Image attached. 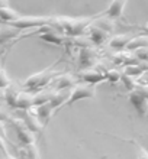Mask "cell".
Here are the masks:
<instances>
[{
    "label": "cell",
    "mask_w": 148,
    "mask_h": 159,
    "mask_svg": "<svg viewBox=\"0 0 148 159\" xmlns=\"http://www.w3.org/2000/svg\"><path fill=\"white\" fill-rule=\"evenodd\" d=\"M93 17H68V16H58L54 17V20L51 25L58 28L61 32L67 35V36H79L83 35L86 30L89 29Z\"/></svg>",
    "instance_id": "obj_1"
},
{
    "label": "cell",
    "mask_w": 148,
    "mask_h": 159,
    "mask_svg": "<svg viewBox=\"0 0 148 159\" xmlns=\"http://www.w3.org/2000/svg\"><path fill=\"white\" fill-rule=\"evenodd\" d=\"M54 20L52 16H19L15 20L7 22V25L22 29H31V28H42L45 25H51Z\"/></svg>",
    "instance_id": "obj_2"
},
{
    "label": "cell",
    "mask_w": 148,
    "mask_h": 159,
    "mask_svg": "<svg viewBox=\"0 0 148 159\" xmlns=\"http://www.w3.org/2000/svg\"><path fill=\"white\" fill-rule=\"evenodd\" d=\"M94 94H96L94 84H90V83L77 84V85L73 87L71 94H70L67 103H65L64 106H71V104H74L76 101L83 100V98H93Z\"/></svg>",
    "instance_id": "obj_3"
},
{
    "label": "cell",
    "mask_w": 148,
    "mask_h": 159,
    "mask_svg": "<svg viewBox=\"0 0 148 159\" xmlns=\"http://www.w3.org/2000/svg\"><path fill=\"white\" fill-rule=\"evenodd\" d=\"M38 35L42 41L48 42V43H52V45H63L65 42V39H67V35L64 32H61L58 28H55L54 25L42 26Z\"/></svg>",
    "instance_id": "obj_4"
},
{
    "label": "cell",
    "mask_w": 148,
    "mask_h": 159,
    "mask_svg": "<svg viewBox=\"0 0 148 159\" xmlns=\"http://www.w3.org/2000/svg\"><path fill=\"white\" fill-rule=\"evenodd\" d=\"M58 75V72H54L52 70H44V71L38 72V74H34V75H31L29 78L26 80L23 85L26 88H38V87H42L45 84H48L52 78Z\"/></svg>",
    "instance_id": "obj_5"
},
{
    "label": "cell",
    "mask_w": 148,
    "mask_h": 159,
    "mask_svg": "<svg viewBox=\"0 0 148 159\" xmlns=\"http://www.w3.org/2000/svg\"><path fill=\"white\" fill-rule=\"evenodd\" d=\"M13 126H15V130H16L17 139H19L23 145H29V143L35 142V132H32V130L26 126L23 119L13 120Z\"/></svg>",
    "instance_id": "obj_6"
},
{
    "label": "cell",
    "mask_w": 148,
    "mask_h": 159,
    "mask_svg": "<svg viewBox=\"0 0 148 159\" xmlns=\"http://www.w3.org/2000/svg\"><path fill=\"white\" fill-rule=\"evenodd\" d=\"M96 59H98V52L92 48V46H83L80 48L79 52V62L81 68H92L96 65Z\"/></svg>",
    "instance_id": "obj_7"
},
{
    "label": "cell",
    "mask_w": 148,
    "mask_h": 159,
    "mask_svg": "<svg viewBox=\"0 0 148 159\" xmlns=\"http://www.w3.org/2000/svg\"><path fill=\"white\" fill-rule=\"evenodd\" d=\"M129 101L132 103V106L135 107L136 113L140 114L141 117L147 116L148 113V98H145L142 94L136 91V90H132L129 91Z\"/></svg>",
    "instance_id": "obj_8"
},
{
    "label": "cell",
    "mask_w": 148,
    "mask_h": 159,
    "mask_svg": "<svg viewBox=\"0 0 148 159\" xmlns=\"http://www.w3.org/2000/svg\"><path fill=\"white\" fill-rule=\"evenodd\" d=\"M80 77L84 80L86 83H90V84H98L105 81L106 78V74L102 72L100 70H98L96 67H92V68H83V71L80 72Z\"/></svg>",
    "instance_id": "obj_9"
},
{
    "label": "cell",
    "mask_w": 148,
    "mask_h": 159,
    "mask_svg": "<svg viewBox=\"0 0 148 159\" xmlns=\"http://www.w3.org/2000/svg\"><path fill=\"white\" fill-rule=\"evenodd\" d=\"M89 36L92 38V41L96 43V45H103L106 41H107V38H109V32L106 29H103V28H100L99 25H92L89 26Z\"/></svg>",
    "instance_id": "obj_10"
},
{
    "label": "cell",
    "mask_w": 148,
    "mask_h": 159,
    "mask_svg": "<svg viewBox=\"0 0 148 159\" xmlns=\"http://www.w3.org/2000/svg\"><path fill=\"white\" fill-rule=\"evenodd\" d=\"M77 85V77L73 74H61L55 77L54 88L55 90H64V88H73Z\"/></svg>",
    "instance_id": "obj_11"
},
{
    "label": "cell",
    "mask_w": 148,
    "mask_h": 159,
    "mask_svg": "<svg viewBox=\"0 0 148 159\" xmlns=\"http://www.w3.org/2000/svg\"><path fill=\"white\" fill-rule=\"evenodd\" d=\"M127 2L128 0H112L109 4V7L106 9L105 16L112 17V19H119V17L122 16Z\"/></svg>",
    "instance_id": "obj_12"
},
{
    "label": "cell",
    "mask_w": 148,
    "mask_h": 159,
    "mask_svg": "<svg viewBox=\"0 0 148 159\" xmlns=\"http://www.w3.org/2000/svg\"><path fill=\"white\" fill-rule=\"evenodd\" d=\"M29 109L34 110L35 113H36V116L41 119V121L45 123V121H48V119L51 117V114H52V111L55 110V107L51 104V101H47V103H42V104L32 106Z\"/></svg>",
    "instance_id": "obj_13"
},
{
    "label": "cell",
    "mask_w": 148,
    "mask_h": 159,
    "mask_svg": "<svg viewBox=\"0 0 148 159\" xmlns=\"http://www.w3.org/2000/svg\"><path fill=\"white\" fill-rule=\"evenodd\" d=\"M68 97H70V90H68V88H64V90H54L52 97H51L50 101L55 109H60V107H63V106L67 103Z\"/></svg>",
    "instance_id": "obj_14"
},
{
    "label": "cell",
    "mask_w": 148,
    "mask_h": 159,
    "mask_svg": "<svg viewBox=\"0 0 148 159\" xmlns=\"http://www.w3.org/2000/svg\"><path fill=\"white\" fill-rule=\"evenodd\" d=\"M34 98H35V94H31L28 91H22L19 93L17 96V100H16V107L21 110H26L34 106Z\"/></svg>",
    "instance_id": "obj_15"
},
{
    "label": "cell",
    "mask_w": 148,
    "mask_h": 159,
    "mask_svg": "<svg viewBox=\"0 0 148 159\" xmlns=\"http://www.w3.org/2000/svg\"><path fill=\"white\" fill-rule=\"evenodd\" d=\"M131 36L127 34H119L116 35V36H113V38L109 41V46L112 48V49H122V48H127L128 42L131 41Z\"/></svg>",
    "instance_id": "obj_16"
},
{
    "label": "cell",
    "mask_w": 148,
    "mask_h": 159,
    "mask_svg": "<svg viewBox=\"0 0 148 159\" xmlns=\"http://www.w3.org/2000/svg\"><path fill=\"white\" fill-rule=\"evenodd\" d=\"M3 90V97L4 100L7 101L9 106H12V107H16V100H17V96H19V91H17L15 87H12V84L6 88H2Z\"/></svg>",
    "instance_id": "obj_17"
},
{
    "label": "cell",
    "mask_w": 148,
    "mask_h": 159,
    "mask_svg": "<svg viewBox=\"0 0 148 159\" xmlns=\"http://www.w3.org/2000/svg\"><path fill=\"white\" fill-rule=\"evenodd\" d=\"M141 46H148V36L145 35H141V36H136V38H132L131 41L128 42L127 45V49H132L135 51Z\"/></svg>",
    "instance_id": "obj_18"
},
{
    "label": "cell",
    "mask_w": 148,
    "mask_h": 159,
    "mask_svg": "<svg viewBox=\"0 0 148 159\" xmlns=\"http://www.w3.org/2000/svg\"><path fill=\"white\" fill-rule=\"evenodd\" d=\"M0 16H2V20H3V23H7V22L10 20H15V19H17V17L21 16L17 12H15V10H12L10 7H6V6H2V9H0Z\"/></svg>",
    "instance_id": "obj_19"
},
{
    "label": "cell",
    "mask_w": 148,
    "mask_h": 159,
    "mask_svg": "<svg viewBox=\"0 0 148 159\" xmlns=\"http://www.w3.org/2000/svg\"><path fill=\"white\" fill-rule=\"evenodd\" d=\"M52 93H54V90H50V91H38L35 94L34 106H38V104H42V103L50 101L51 97H52Z\"/></svg>",
    "instance_id": "obj_20"
},
{
    "label": "cell",
    "mask_w": 148,
    "mask_h": 159,
    "mask_svg": "<svg viewBox=\"0 0 148 159\" xmlns=\"http://www.w3.org/2000/svg\"><path fill=\"white\" fill-rule=\"evenodd\" d=\"M122 75H123V72L121 71L119 68H116V65L112 67L109 71L106 72V78L109 80L110 83H118V81H121V80H122Z\"/></svg>",
    "instance_id": "obj_21"
},
{
    "label": "cell",
    "mask_w": 148,
    "mask_h": 159,
    "mask_svg": "<svg viewBox=\"0 0 148 159\" xmlns=\"http://www.w3.org/2000/svg\"><path fill=\"white\" fill-rule=\"evenodd\" d=\"M121 81L123 83L125 88H128L129 91H132V90H135L136 85H138V83L135 81V77H134V75H129V74H127V72H123L122 80H121Z\"/></svg>",
    "instance_id": "obj_22"
},
{
    "label": "cell",
    "mask_w": 148,
    "mask_h": 159,
    "mask_svg": "<svg viewBox=\"0 0 148 159\" xmlns=\"http://www.w3.org/2000/svg\"><path fill=\"white\" fill-rule=\"evenodd\" d=\"M71 41H73V45H77V46H80V48H83V46H92V43H94L90 36L86 38V36H81V35L71 36Z\"/></svg>",
    "instance_id": "obj_23"
},
{
    "label": "cell",
    "mask_w": 148,
    "mask_h": 159,
    "mask_svg": "<svg viewBox=\"0 0 148 159\" xmlns=\"http://www.w3.org/2000/svg\"><path fill=\"white\" fill-rule=\"evenodd\" d=\"M115 19H112V17H102V19H98V22H96V25H99L100 28H103V29H106L107 32H112L115 28V23H113Z\"/></svg>",
    "instance_id": "obj_24"
},
{
    "label": "cell",
    "mask_w": 148,
    "mask_h": 159,
    "mask_svg": "<svg viewBox=\"0 0 148 159\" xmlns=\"http://www.w3.org/2000/svg\"><path fill=\"white\" fill-rule=\"evenodd\" d=\"M135 54L138 55V58H140L142 62L148 61V46H141V48L135 49Z\"/></svg>",
    "instance_id": "obj_25"
},
{
    "label": "cell",
    "mask_w": 148,
    "mask_h": 159,
    "mask_svg": "<svg viewBox=\"0 0 148 159\" xmlns=\"http://www.w3.org/2000/svg\"><path fill=\"white\" fill-rule=\"evenodd\" d=\"M26 158H39V153L36 152V146H35V143H29V145H26Z\"/></svg>",
    "instance_id": "obj_26"
},
{
    "label": "cell",
    "mask_w": 148,
    "mask_h": 159,
    "mask_svg": "<svg viewBox=\"0 0 148 159\" xmlns=\"http://www.w3.org/2000/svg\"><path fill=\"white\" fill-rule=\"evenodd\" d=\"M136 91L140 93V94H142V96L145 97V98H148V83H144V84H138L135 88Z\"/></svg>",
    "instance_id": "obj_27"
},
{
    "label": "cell",
    "mask_w": 148,
    "mask_h": 159,
    "mask_svg": "<svg viewBox=\"0 0 148 159\" xmlns=\"http://www.w3.org/2000/svg\"><path fill=\"white\" fill-rule=\"evenodd\" d=\"M0 77H2V88H6V87H9V85L12 84V81H9V78H7V75H6V71H4V70H2Z\"/></svg>",
    "instance_id": "obj_28"
},
{
    "label": "cell",
    "mask_w": 148,
    "mask_h": 159,
    "mask_svg": "<svg viewBox=\"0 0 148 159\" xmlns=\"http://www.w3.org/2000/svg\"><path fill=\"white\" fill-rule=\"evenodd\" d=\"M141 77H142V80H144V83H148V71H145Z\"/></svg>",
    "instance_id": "obj_29"
},
{
    "label": "cell",
    "mask_w": 148,
    "mask_h": 159,
    "mask_svg": "<svg viewBox=\"0 0 148 159\" xmlns=\"http://www.w3.org/2000/svg\"><path fill=\"white\" fill-rule=\"evenodd\" d=\"M144 30H145V32H147V34H148V23L144 26Z\"/></svg>",
    "instance_id": "obj_30"
}]
</instances>
